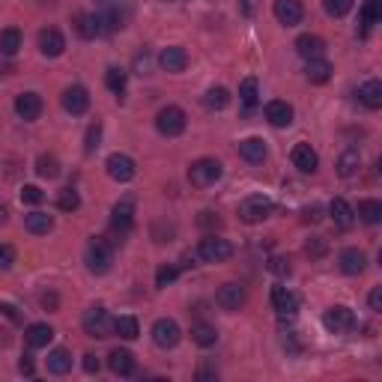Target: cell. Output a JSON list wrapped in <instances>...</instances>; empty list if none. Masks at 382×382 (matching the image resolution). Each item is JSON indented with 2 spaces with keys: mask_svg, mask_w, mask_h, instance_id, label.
<instances>
[{
  "mask_svg": "<svg viewBox=\"0 0 382 382\" xmlns=\"http://www.w3.org/2000/svg\"><path fill=\"white\" fill-rule=\"evenodd\" d=\"M159 66L165 69V72H185V66H188V54H185V48H179V45H170V48H165L159 54Z\"/></svg>",
  "mask_w": 382,
  "mask_h": 382,
  "instance_id": "cell-18",
  "label": "cell"
},
{
  "mask_svg": "<svg viewBox=\"0 0 382 382\" xmlns=\"http://www.w3.org/2000/svg\"><path fill=\"white\" fill-rule=\"evenodd\" d=\"M266 120L275 125V129H287V125L293 123V105L281 102V99L269 102V105H266Z\"/></svg>",
  "mask_w": 382,
  "mask_h": 382,
  "instance_id": "cell-21",
  "label": "cell"
},
{
  "mask_svg": "<svg viewBox=\"0 0 382 382\" xmlns=\"http://www.w3.org/2000/svg\"><path fill=\"white\" fill-rule=\"evenodd\" d=\"M239 99H242V105L248 108V111L260 102V84H257V78H245L242 81V84H239Z\"/></svg>",
  "mask_w": 382,
  "mask_h": 382,
  "instance_id": "cell-36",
  "label": "cell"
},
{
  "mask_svg": "<svg viewBox=\"0 0 382 382\" xmlns=\"http://www.w3.org/2000/svg\"><path fill=\"white\" fill-rule=\"evenodd\" d=\"M18 48H21V33H18L15 27L0 30V54H3V57H15Z\"/></svg>",
  "mask_w": 382,
  "mask_h": 382,
  "instance_id": "cell-31",
  "label": "cell"
},
{
  "mask_svg": "<svg viewBox=\"0 0 382 382\" xmlns=\"http://www.w3.org/2000/svg\"><path fill=\"white\" fill-rule=\"evenodd\" d=\"M269 272H272V275H281V278L290 275V260H284V257H272V260H269Z\"/></svg>",
  "mask_w": 382,
  "mask_h": 382,
  "instance_id": "cell-47",
  "label": "cell"
},
{
  "mask_svg": "<svg viewBox=\"0 0 382 382\" xmlns=\"http://www.w3.org/2000/svg\"><path fill=\"white\" fill-rule=\"evenodd\" d=\"M329 212H332V221L338 230H350L352 224H356V209H352L343 197H334L329 203Z\"/></svg>",
  "mask_w": 382,
  "mask_h": 382,
  "instance_id": "cell-17",
  "label": "cell"
},
{
  "mask_svg": "<svg viewBox=\"0 0 382 382\" xmlns=\"http://www.w3.org/2000/svg\"><path fill=\"white\" fill-rule=\"evenodd\" d=\"M197 257L203 263H224L233 257V245L227 239H218V236H206L197 245Z\"/></svg>",
  "mask_w": 382,
  "mask_h": 382,
  "instance_id": "cell-7",
  "label": "cell"
},
{
  "mask_svg": "<svg viewBox=\"0 0 382 382\" xmlns=\"http://www.w3.org/2000/svg\"><path fill=\"white\" fill-rule=\"evenodd\" d=\"M63 108L72 114V117H81L90 108V96H87V90L84 87H66L63 90Z\"/></svg>",
  "mask_w": 382,
  "mask_h": 382,
  "instance_id": "cell-16",
  "label": "cell"
},
{
  "mask_svg": "<svg viewBox=\"0 0 382 382\" xmlns=\"http://www.w3.org/2000/svg\"><path fill=\"white\" fill-rule=\"evenodd\" d=\"M272 12H275V18L281 24H287V27H296L299 21H302V15H305V9L299 0H275V6H272Z\"/></svg>",
  "mask_w": 382,
  "mask_h": 382,
  "instance_id": "cell-14",
  "label": "cell"
},
{
  "mask_svg": "<svg viewBox=\"0 0 382 382\" xmlns=\"http://www.w3.org/2000/svg\"><path fill=\"white\" fill-rule=\"evenodd\" d=\"M84 370H87V374H99V359L96 356H84Z\"/></svg>",
  "mask_w": 382,
  "mask_h": 382,
  "instance_id": "cell-54",
  "label": "cell"
},
{
  "mask_svg": "<svg viewBox=\"0 0 382 382\" xmlns=\"http://www.w3.org/2000/svg\"><path fill=\"white\" fill-rule=\"evenodd\" d=\"M105 168H108V177L117 179V183H129V179H134V174H138L134 161L129 156H123V152H114V156H108Z\"/></svg>",
  "mask_w": 382,
  "mask_h": 382,
  "instance_id": "cell-10",
  "label": "cell"
},
{
  "mask_svg": "<svg viewBox=\"0 0 382 382\" xmlns=\"http://www.w3.org/2000/svg\"><path fill=\"white\" fill-rule=\"evenodd\" d=\"M105 84H108V90H111V93L123 96L125 93V72L123 69H108L105 72Z\"/></svg>",
  "mask_w": 382,
  "mask_h": 382,
  "instance_id": "cell-40",
  "label": "cell"
},
{
  "mask_svg": "<svg viewBox=\"0 0 382 382\" xmlns=\"http://www.w3.org/2000/svg\"><path fill=\"white\" fill-rule=\"evenodd\" d=\"M6 218H9V212H6V206H0V224H3V221H6Z\"/></svg>",
  "mask_w": 382,
  "mask_h": 382,
  "instance_id": "cell-57",
  "label": "cell"
},
{
  "mask_svg": "<svg viewBox=\"0 0 382 382\" xmlns=\"http://www.w3.org/2000/svg\"><path fill=\"white\" fill-rule=\"evenodd\" d=\"M72 370V356H69V350H51L48 352V374H69Z\"/></svg>",
  "mask_w": 382,
  "mask_h": 382,
  "instance_id": "cell-30",
  "label": "cell"
},
{
  "mask_svg": "<svg viewBox=\"0 0 382 382\" xmlns=\"http://www.w3.org/2000/svg\"><path fill=\"white\" fill-rule=\"evenodd\" d=\"M332 63L329 60H323V57H314V60H308V69H305V75L311 84H325V81L332 78Z\"/></svg>",
  "mask_w": 382,
  "mask_h": 382,
  "instance_id": "cell-26",
  "label": "cell"
},
{
  "mask_svg": "<svg viewBox=\"0 0 382 382\" xmlns=\"http://www.w3.org/2000/svg\"><path fill=\"white\" fill-rule=\"evenodd\" d=\"M81 325H84V332L90 338H111V332H114V320L105 308H90L84 314V320H81Z\"/></svg>",
  "mask_w": 382,
  "mask_h": 382,
  "instance_id": "cell-8",
  "label": "cell"
},
{
  "mask_svg": "<svg viewBox=\"0 0 382 382\" xmlns=\"http://www.w3.org/2000/svg\"><path fill=\"white\" fill-rule=\"evenodd\" d=\"M325 251H329V245H325V239H323V236H311V239H308L305 242V254H308V257H323V254Z\"/></svg>",
  "mask_w": 382,
  "mask_h": 382,
  "instance_id": "cell-44",
  "label": "cell"
},
{
  "mask_svg": "<svg viewBox=\"0 0 382 382\" xmlns=\"http://www.w3.org/2000/svg\"><path fill=\"white\" fill-rule=\"evenodd\" d=\"M197 379H218V370L215 368H200L197 370Z\"/></svg>",
  "mask_w": 382,
  "mask_h": 382,
  "instance_id": "cell-56",
  "label": "cell"
},
{
  "mask_svg": "<svg viewBox=\"0 0 382 382\" xmlns=\"http://www.w3.org/2000/svg\"><path fill=\"white\" fill-rule=\"evenodd\" d=\"M0 314L9 316L12 323H21V314H18V308H15V305H9V302H0Z\"/></svg>",
  "mask_w": 382,
  "mask_h": 382,
  "instance_id": "cell-50",
  "label": "cell"
},
{
  "mask_svg": "<svg viewBox=\"0 0 382 382\" xmlns=\"http://www.w3.org/2000/svg\"><path fill=\"white\" fill-rule=\"evenodd\" d=\"M320 218H323V209H320V206L305 209V221H320Z\"/></svg>",
  "mask_w": 382,
  "mask_h": 382,
  "instance_id": "cell-55",
  "label": "cell"
},
{
  "mask_svg": "<svg viewBox=\"0 0 382 382\" xmlns=\"http://www.w3.org/2000/svg\"><path fill=\"white\" fill-rule=\"evenodd\" d=\"M221 221L212 215V212H200V227H218Z\"/></svg>",
  "mask_w": 382,
  "mask_h": 382,
  "instance_id": "cell-53",
  "label": "cell"
},
{
  "mask_svg": "<svg viewBox=\"0 0 382 382\" xmlns=\"http://www.w3.org/2000/svg\"><path fill=\"white\" fill-rule=\"evenodd\" d=\"M18 370H21L24 376H33V370H36V368H33V359H30V356H24L21 361H18Z\"/></svg>",
  "mask_w": 382,
  "mask_h": 382,
  "instance_id": "cell-52",
  "label": "cell"
},
{
  "mask_svg": "<svg viewBox=\"0 0 382 382\" xmlns=\"http://www.w3.org/2000/svg\"><path fill=\"white\" fill-rule=\"evenodd\" d=\"M191 341H194L197 347H212V343L218 341L215 325H209V323H194V325H191Z\"/></svg>",
  "mask_w": 382,
  "mask_h": 382,
  "instance_id": "cell-32",
  "label": "cell"
},
{
  "mask_svg": "<svg viewBox=\"0 0 382 382\" xmlns=\"http://www.w3.org/2000/svg\"><path fill=\"white\" fill-rule=\"evenodd\" d=\"M177 275H179V269H177V266H161V269L156 272V287H168V284H174Z\"/></svg>",
  "mask_w": 382,
  "mask_h": 382,
  "instance_id": "cell-46",
  "label": "cell"
},
{
  "mask_svg": "<svg viewBox=\"0 0 382 382\" xmlns=\"http://www.w3.org/2000/svg\"><path fill=\"white\" fill-rule=\"evenodd\" d=\"M108 368H111L117 376H132L134 374V356L129 350H111V356H108Z\"/></svg>",
  "mask_w": 382,
  "mask_h": 382,
  "instance_id": "cell-24",
  "label": "cell"
},
{
  "mask_svg": "<svg viewBox=\"0 0 382 382\" xmlns=\"http://www.w3.org/2000/svg\"><path fill=\"white\" fill-rule=\"evenodd\" d=\"M132 227H134V203L132 200H120L111 212V236H114L111 242L114 245L125 242V236L132 233Z\"/></svg>",
  "mask_w": 382,
  "mask_h": 382,
  "instance_id": "cell-2",
  "label": "cell"
},
{
  "mask_svg": "<svg viewBox=\"0 0 382 382\" xmlns=\"http://www.w3.org/2000/svg\"><path fill=\"white\" fill-rule=\"evenodd\" d=\"M290 159H293V165L302 170V174H316V168H320V156H316V150L311 143H296Z\"/></svg>",
  "mask_w": 382,
  "mask_h": 382,
  "instance_id": "cell-12",
  "label": "cell"
},
{
  "mask_svg": "<svg viewBox=\"0 0 382 382\" xmlns=\"http://www.w3.org/2000/svg\"><path fill=\"white\" fill-rule=\"evenodd\" d=\"M203 102H206V108H209V111H224V108L230 105V93H227L224 87H212V90H209V93H206V99H203Z\"/></svg>",
  "mask_w": 382,
  "mask_h": 382,
  "instance_id": "cell-39",
  "label": "cell"
},
{
  "mask_svg": "<svg viewBox=\"0 0 382 382\" xmlns=\"http://www.w3.org/2000/svg\"><path fill=\"white\" fill-rule=\"evenodd\" d=\"M75 30H78V36H84V39H96V36L108 33V27H105V15L81 12V15L75 18Z\"/></svg>",
  "mask_w": 382,
  "mask_h": 382,
  "instance_id": "cell-13",
  "label": "cell"
},
{
  "mask_svg": "<svg viewBox=\"0 0 382 382\" xmlns=\"http://www.w3.org/2000/svg\"><path fill=\"white\" fill-rule=\"evenodd\" d=\"M221 174H224V168L218 159H197L194 165L188 168V179H191V185H197V188L215 185L218 179H221Z\"/></svg>",
  "mask_w": 382,
  "mask_h": 382,
  "instance_id": "cell-3",
  "label": "cell"
},
{
  "mask_svg": "<svg viewBox=\"0 0 382 382\" xmlns=\"http://www.w3.org/2000/svg\"><path fill=\"white\" fill-rule=\"evenodd\" d=\"M323 325L332 334H350L352 329H356V314H352L347 305H334L323 314Z\"/></svg>",
  "mask_w": 382,
  "mask_h": 382,
  "instance_id": "cell-6",
  "label": "cell"
},
{
  "mask_svg": "<svg viewBox=\"0 0 382 382\" xmlns=\"http://www.w3.org/2000/svg\"><path fill=\"white\" fill-rule=\"evenodd\" d=\"M368 305H370V311H374V314H379V311H382V287H374V290H370Z\"/></svg>",
  "mask_w": 382,
  "mask_h": 382,
  "instance_id": "cell-49",
  "label": "cell"
},
{
  "mask_svg": "<svg viewBox=\"0 0 382 382\" xmlns=\"http://www.w3.org/2000/svg\"><path fill=\"white\" fill-rule=\"evenodd\" d=\"M24 227L36 236H45V233H51L54 218L48 212H30V215H24Z\"/></svg>",
  "mask_w": 382,
  "mask_h": 382,
  "instance_id": "cell-29",
  "label": "cell"
},
{
  "mask_svg": "<svg viewBox=\"0 0 382 382\" xmlns=\"http://www.w3.org/2000/svg\"><path fill=\"white\" fill-rule=\"evenodd\" d=\"M12 263H15L12 245H3V242H0V269H12Z\"/></svg>",
  "mask_w": 382,
  "mask_h": 382,
  "instance_id": "cell-48",
  "label": "cell"
},
{
  "mask_svg": "<svg viewBox=\"0 0 382 382\" xmlns=\"http://www.w3.org/2000/svg\"><path fill=\"white\" fill-rule=\"evenodd\" d=\"M84 260L93 275H105V272H111V263H114V245L108 242L105 236H93V239L87 242Z\"/></svg>",
  "mask_w": 382,
  "mask_h": 382,
  "instance_id": "cell-1",
  "label": "cell"
},
{
  "mask_svg": "<svg viewBox=\"0 0 382 382\" xmlns=\"http://www.w3.org/2000/svg\"><path fill=\"white\" fill-rule=\"evenodd\" d=\"M382 18V0H365L361 9V33H370V27Z\"/></svg>",
  "mask_w": 382,
  "mask_h": 382,
  "instance_id": "cell-33",
  "label": "cell"
},
{
  "mask_svg": "<svg viewBox=\"0 0 382 382\" xmlns=\"http://www.w3.org/2000/svg\"><path fill=\"white\" fill-rule=\"evenodd\" d=\"M272 197L266 194H251V197H245L242 203H239V215H242V221H248V224H260V221H266V218L272 215Z\"/></svg>",
  "mask_w": 382,
  "mask_h": 382,
  "instance_id": "cell-5",
  "label": "cell"
},
{
  "mask_svg": "<svg viewBox=\"0 0 382 382\" xmlns=\"http://www.w3.org/2000/svg\"><path fill=\"white\" fill-rule=\"evenodd\" d=\"M15 114L21 117V120H27V123L39 120V114H42V96L39 93H21V96L15 99Z\"/></svg>",
  "mask_w": 382,
  "mask_h": 382,
  "instance_id": "cell-15",
  "label": "cell"
},
{
  "mask_svg": "<svg viewBox=\"0 0 382 382\" xmlns=\"http://www.w3.org/2000/svg\"><path fill=\"white\" fill-rule=\"evenodd\" d=\"M24 341H27V347L42 350V347H48V343L54 341V329H51L48 323H33V325H27Z\"/></svg>",
  "mask_w": 382,
  "mask_h": 382,
  "instance_id": "cell-22",
  "label": "cell"
},
{
  "mask_svg": "<svg viewBox=\"0 0 382 382\" xmlns=\"http://www.w3.org/2000/svg\"><path fill=\"white\" fill-rule=\"evenodd\" d=\"M323 9L332 18H343L352 9V0H323Z\"/></svg>",
  "mask_w": 382,
  "mask_h": 382,
  "instance_id": "cell-42",
  "label": "cell"
},
{
  "mask_svg": "<svg viewBox=\"0 0 382 382\" xmlns=\"http://www.w3.org/2000/svg\"><path fill=\"white\" fill-rule=\"evenodd\" d=\"M296 51L302 54L305 60H314V57H323L325 42L320 39V36H314V33H305V36H299V39H296Z\"/></svg>",
  "mask_w": 382,
  "mask_h": 382,
  "instance_id": "cell-25",
  "label": "cell"
},
{
  "mask_svg": "<svg viewBox=\"0 0 382 382\" xmlns=\"http://www.w3.org/2000/svg\"><path fill=\"white\" fill-rule=\"evenodd\" d=\"M272 308L284 316H293L299 311V296L287 287H272Z\"/></svg>",
  "mask_w": 382,
  "mask_h": 382,
  "instance_id": "cell-20",
  "label": "cell"
},
{
  "mask_svg": "<svg viewBox=\"0 0 382 382\" xmlns=\"http://www.w3.org/2000/svg\"><path fill=\"white\" fill-rule=\"evenodd\" d=\"M215 302H218V308H224V311H239V308L245 305V287L230 281V284H224L215 293Z\"/></svg>",
  "mask_w": 382,
  "mask_h": 382,
  "instance_id": "cell-11",
  "label": "cell"
},
{
  "mask_svg": "<svg viewBox=\"0 0 382 382\" xmlns=\"http://www.w3.org/2000/svg\"><path fill=\"white\" fill-rule=\"evenodd\" d=\"M42 200H45V191L39 185H24L21 188V203L36 206V203H42Z\"/></svg>",
  "mask_w": 382,
  "mask_h": 382,
  "instance_id": "cell-45",
  "label": "cell"
},
{
  "mask_svg": "<svg viewBox=\"0 0 382 382\" xmlns=\"http://www.w3.org/2000/svg\"><path fill=\"white\" fill-rule=\"evenodd\" d=\"M359 165H361L359 150H347V152H343V156L338 159V174H341L343 179H350V177L359 170Z\"/></svg>",
  "mask_w": 382,
  "mask_h": 382,
  "instance_id": "cell-38",
  "label": "cell"
},
{
  "mask_svg": "<svg viewBox=\"0 0 382 382\" xmlns=\"http://www.w3.org/2000/svg\"><path fill=\"white\" fill-rule=\"evenodd\" d=\"M239 156L245 161H251V165H260V161L266 159V143H263L260 138H245L239 143Z\"/></svg>",
  "mask_w": 382,
  "mask_h": 382,
  "instance_id": "cell-27",
  "label": "cell"
},
{
  "mask_svg": "<svg viewBox=\"0 0 382 382\" xmlns=\"http://www.w3.org/2000/svg\"><path fill=\"white\" fill-rule=\"evenodd\" d=\"M57 305H60L57 293H42V308H45V311H57Z\"/></svg>",
  "mask_w": 382,
  "mask_h": 382,
  "instance_id": "cell-51",
  "label": "cell"
},
{
  "mask_svg": "<svg viewBox=\"0 0 382 382\" xmlns=\"http://www.w3.org/2000/svg\"><path fill=\"white\" fill-rule=\"evenodd\" d=\"M356 215L365 224H379L382 221V203H379V200H361L359 209H356Z\"/></svg>",
  "mask_w": 382,
  "mask_h": 382,
  "instance_id": "cell-34",
  "label": "cell"
},
{
  "mask_svg": "<svg viewBox=\"0 0 382 382\" xmlns=\"http://www.w3.org/2000/svg\"><path fill=\"white\" fill-rule=\"evenodd\" d=\"M359 99L370 111H376V108H382V84L379 81H365V84L359 87Z\"/></svg>",
  "mask_w": 382,
  "mask_h": 382,
  "instance_id": "cell-28",
  "label": "cell"
},
{
  "mask_svg": "<svg viewBox=\"0 0 382 382\" xmlns=\"http://www.w3.org/2000/svg\"><path fill=\"white\" fill-rule=\"evenodd\" d=\"M179 338H183V332H179V325L174 320H156V325H152V341H156V347L161 350H174Z\"/></svg>",
  "mask_w": 382,
  "mask_h": 382,
  "instance_id": "cell-9",
  "label": "cell"
},
{
  "mask_svg": "<svg viewBox=\"0 0 382 382\" xmlns=\"http://www.w3.org/2000/svg\"><path fill=\"white\" fill-rule=\"evenodd\" d=\"M185 111L183 108H177V105H168V108H161V111L156 114V129L165 134V138H179V134L185 132Z\"/></svg>",
  "mask_w": 382,
  "mask_h": 382,
  "instance_id": "cell-4",
  "label": "cell"
},
{
  "mask_svg": "<svg viewBox=\"0 0 382 382\" xmlns=\"http://www.w3.org/2000/svg\"><path fill=\"white\" fill-rule=\"evenodd\" d=\"M99 141H102V123H93L87 129V138H84V152H96Z\"/></svg>",
  "mask_w": 382,
  "mask_h": 382,
  "instance_id": "cell-43",
  "label": "cell"
},
{
  "mask_svg": "<svg viewBox=\"0 0 382 382\" xmlns=\"http://www.w3.org/2000/svg\"><path fill=\"white\" fill-rule=\"evenodd\" d=\"M57 206L63 209V212H75V209L81 206L78 191H75V188H63V191H60V197H57Z\"/></svg>",
  "mask_w": 382,
  "mask_h": 382,
  "instance_id": "cell-41",
  "label": "cell"
},
{
  "mask_svg": "<svg viewBox=\"0 0 382 382\" xmlns=\"http://www.w3.org/2000/svg\"><path fill=\"white\" fill-rule=\"evenodd\" d=\"M36 174L42 179H57L60 177V161L57 156H48V152H42L39 159H36Z\"/></svg>",
  "mask_w": 382,
  "mask_h": 382,
  "instance_id": "cell-35",
  "label": "cell"
},
{
  "mask_svg": "<svg viewBox=\"0 0 382 382\" xmlns=\"http://www.w3.org/2000/svg\"><path fill=\"white\" fill-rule=\"evenodd\" d=\"M338 263H341V269L347 272V275H361L365 266H368V257H365V251H359V248H343Z\"/></svg>",
  "mask_w": 382,
  "mask_h": 382,
  "instance_id": "cell-23",
  "label": "cell"
},
{
  "mask_svg": "<svg viewBox=\"0 0 382 382\" xmlns=\"http://www.w3.org/2000/svg\"><path fill=\"white\" fill-rule=\"evenodd\" d=\"M39 48L45 57H60V54L66 51V39H63V33L57 27H45L39 33Z\"/></svg>",
  "mask_w": 382,
  "mask_h": 382,
  "instance_id": "cell-19",
  "label": "cell"
},
{
  "mask_svg": "<svg viewBox=\"0 0 382 382\" xmlns=\"http://www.w3.org/2000/svg\"><path fill=\"white\" fill-rule=\"evenodd\" d=\"M114 332L120 334L123 341H134L141 334V325H138L134 316H117V320H114Z\"/></svg>",
  "mask_w": 382,
  "mask_h": 382,
  "instance_id": "cell-37",
  "label": "cell"
}]
</instances>
